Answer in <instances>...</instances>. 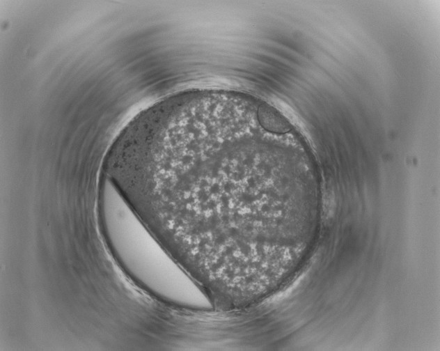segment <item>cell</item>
I'll return each mask as SVG.
<instances>
[{"instance_id":"6da1fadb","label":"cell","mask_w":440,"mask_h":351,"mask_svg":"<svg viewBox=\"0 0 440 351\" xmlns=\"http://www.w3.org/2000/svg\"><path fill=\"white\" fill-rule=\"evenodd\" d=\"M222 148L190 164L180 158L171 176L168 218L172 238L207 250L251 247L277 225L274 187L260 180L251 159H223Z\"/></svg>"},{"instance_id":"7a4b0ae2","label":"cell","mask_w":440,"mask_h":351,"mask_svg":"<svg viewBox=\"0 0 440 351\" xmlns=\"http://www.w3.org/2000/svg\"><path fill=\"white\" fill-rule=\"evenodd\" d=\"M100 202L107 239L133 276L170 304L199 310L212 308L205 289L152 235L108 178L102 184Z\"/></svg>"}]
</instances>
